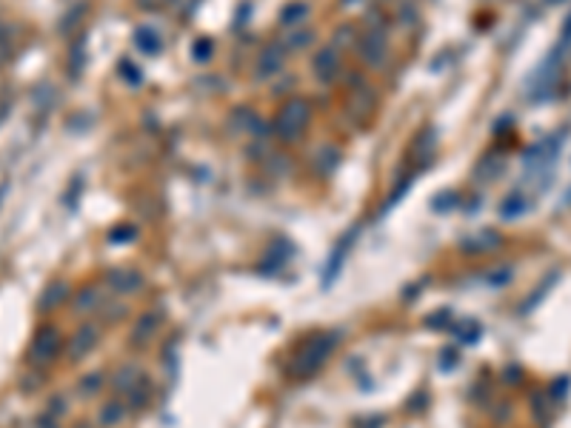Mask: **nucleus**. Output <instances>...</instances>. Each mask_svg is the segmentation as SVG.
I'll use <instances>...</instances> for the list:
<instances>
[{
  "label": "nucleus",
  "instance_id": "25",
  "mask_svg": "<svg viewBox=\"0 0 571 428\" xmlns=\"http://www.w3.org/2000/svg\"><path fill=\"white\" fill-rule=\"evenodd\" d=\"M235 117L240 120V123H238L240 132H260V117H257L252 109H240V112H235Z\"/></svg>",
  "mask_w": 571,
  "mask_h": 428
},
{
  "label": "nucleus",
  "instance_id": "12",
  "mask_svg": "<svg viewBox=\"0 0 571 428\" xmlns=\"http://www.w3.org/2000/svg\"><path fill=\"white\" fill-rule=\"evenodd\" d=\"M289 257H292V243H289L286 237H277V240H272V243L266 246L260 272H263V274H274V272H280V269L289 263Z\"/></svg>",
  "mask_w": 571,
  "mask_h": 428
},
{
  "label": "nucleus",
  "instance_id": "31",
  "mask_svg": "<svg viewBox=\"0 0 571 428\" xmlns=\"http://www.w3.org/2000/svg\"><path fill=\"white\" fill-rule=\"evenodd\" d=\"M554 280H557V274H551V277H548V280H545V286H543V289H540V291H534V297H531V300H528V303H525V309H523V311H528V309H534V306H537V303H540V300H543V297H545V294H548V291H551V286H554Z\"/></svg>",
  "mask_w": 571,
  "mask_h": 428
},
{
  "label": "nucleus",
  "instance_id": "33",
  "mask_svg": "<svg viewBox=\"0 0 571 428\" xmlns=\"http://www.w3.org/2000/svg\"><path fill=\"white\" fill-rule=\"evenodd\" d=\"M508 280H511V269H497V272L489 274V286H497V289L506 286Z\"/></svg>",
  "mask_w": 571,
  "mask_h": 428
},
{
  "label": "nucleus",
  "instance_id": "36",
  "mask_svg": "<svg viewBox=\"0 0 571 428\" xmlns=\"http://www.w3.org/2000/svg\"><path fill=\"white\" fill-rule=\"evenodd\" d=\"M565 46H571V15L565 18V23H562V49Z\"/></svg>",
  "mask_w": 571,
  "mask_h": 428
},
{
  "label": "nucleus",
  "instance_id": "13",
  "mask_svg": "<svg viewBox=\"0 0 571 428\" xmlns=\"http://www.w3.org/2000/svg\"><path fill=\"white\" fill-rule=\"evenodd\" d=\"M66 297H69V283H66V280H52V283L41 291V297H38V311H41V314H49V311H55L58 306H63Z\"/></svg>",
  "mask_w": 571,
  "mask_h": 428
},
{
  "label": "nucleus",
  "instance_id": "37",
  "mask_svg": "<svg viewBox=\"0 0 571 428\" xmlns=\"http://www.w3.org/2000/svg\"><path fill=\"white\" fill-rule=\"evenodd\" d=\"M371 422H363V419H357V428H380L383 425V417H368Z\"/></svg>",
  "mask_w": 571,
  "mask_h": 428
},
{
  "label": "nucleus",
  "instance_id": "4",
  "mask_svg": "<svg viewBox=\"0 0 571 428\" xmlns=\"http://www.w3.org/2000/svg\"><path fill=\"white\" fill-rule=\"evenodd\" d=\"M389 35H386V29H368L360 41H357V58H360V63L363 66H368V69H383L386 63H389Z\"/></svg>",
  "mask_w": 571,
  "mask_h": 428
},
{
  "label": "nucleus",
  "instance_id": "5",
  "mask_svg": "<svg viewBox=\"0 0 571 428\" xmlns=\"http://www.w3.org/2000/svg\"><path fill=\"white\" fill-rule=\"evenodd\" d=\"M103 286H106V291H112V294L132 297V294L143 291V286H146V277H143L137 269H129V266H114V269H109V272H106V277H103Z\"/></svg>",
  "mask_w": 571,
  "mask_h": 428
},
{
  "label": "nucleus",
  "instance_id": "2",
  "mask_svg": "<svg viewBox=\"0 0 571 428\" xmlns=\"http://www.w3.org/2000/svg\"><path fill=\"white\" fill-rule=\"evenodd\" d=\"M309 120H311V106H309V100H306V97H289V100L280 106L277 117H274V132H277V137H280L283 143H294V140H300V137L306 134Z\"/></svg>",
  "mask_w": 571,
  "mask_h": 428
},
{
  "label": "nucleus",
  "instance_id": "26",
  "mask_svg": "<svg viewBox=\"0 0 571 428\" xmlns=\"http://www.w3.org/2000/svg\"><path fill=\"white\" fill-rule=\"evenodd\" d=\"M212 52H215V43H212L209 38H201V41L192 43V58H195L198 63H206V60L212 58Z\"/></svg>",
  "mask_w": 571,
  "mask_h": 428
},
{
  "label": "nucleus",
  "instance_id": "14",
  "mask_svg": "<svg viewBox=\"0 0 571 428\" xmlns=\"http://www.w3.org/2000/svg\"><path fill=\"white\" fill-rule=\"evenodd\" d=\"M143 377H146V374H143L137 365L129 363V365H120V368L109 377V385H112V391H114L117 397H126V394H129V391H132Z\"/></svg>",
  "mask_w": 571,
  "mask_h": 428
},
{
  "label": "nucleus",
  "instance_id": "29",
  "mask_svg": "<svg viewBox=\"0 0 571 428\" xmlns=\"http://www.w3.org/2000/svg\"><path fill=\"white\" fill-rule=\"evenodd\" d=\"M354 41H357V32L351 29V26H343L340 32H337V49H354Z\"/></svg>",
  "mask_w": 571,
  "mask_h": 428
},
{
  "label": "nucleus",
  "instance_id": "35",
  "mask_svg": "<svg viewBox=\"0 0 571 428\" xmlns=\"http://www.w3.org/2000/svg\"><path fill=\"white\" fill-rule=\"evenodd\" d=\"M112 306H114V309H112V311H109V317H106V323H117V320H120V317H123V314H126V306H123V303H112Z\"/></svg>",
  "mask_w": 571,
  "mask_h": 428
},
{
  "label": "nucleus",
  "instance_id": "16",
  "mask_svg": "<svg viewBox=\"0 0 571 428\" xmlns=\"http://www.w3.org/2000/svg\"><path fill=\"white\" fill-rule=\"evenodd\" d=\"M106 382H109V374H106V371H86V374H80V380H78V397L92 400V397H97V394L103 391Z\"/></svg>",
  "mask_w": 571,
  "mask_h": 428
},
{
  "label": "nucleus",
  "instance_id": "27",
  "mask_svg": "<svg viewBox=\"0 0 571 428\" xmlns=\"http://www.w3.org/2000/svg\"><path fill=\"white\" fill-rule=\"evenodd\" d=\"M134 226H117V229H112L109 232V243L112 246H120V243H132L134 240Z\"/></svg>",
  "mask_w": 571,
  "mask_h": 428
},
{
  "label": "nucleus",
  "instance_id": "6",
  "mask_svg": "<svg viewBox=\"0 0 571 428\" xmlns=\"http://www.w3.org/2000/svg\"><path fill=\"white\" fill-rule=\"evenodd\" d=\"M100 343V326L97 323H83L80 328H75V334L66 340V357L72 363L86 360Z\"/></svg>",
  "mask_w": 571,
  "mask_h": 428
},
{
  "label": "nucleus",
  "instance_id": "20",
  "mask_svg": "<svg viewBox=\"0 0 571 428\" xmlns=\"http://www.w3.org/2000/svg\"><path fill=\"white\" fill-rule=\"evenodd\" d=\"M306 18H309V4H303V0H294V4L283 6V12H280V23L286 29H297Z\"/></svg>",
  "mask_w": 571,
  "mask_h": 428
},
{
  "label": "nucleus",
  "instance_id": "24",
  "mask_svg": "<svg viewBox=\"0 0 571 428\" xmlns=\"http://www.w3.org/2000/svg\"><path fill=\"white\" fill-rule=\"evenodd\" d=\"M69 411H72V400H69L66 394H52V397L46 400V414H52V417L63 419Z\"/></svg>",
  "mask_w": 571,
  "mask_h": 428
},
{
  "label": "nucleus",
  "instance_id": "23",
  "mask_svg": "<svg viewBox=\"0 0 571 428\" xmlns=\"http://www.w3.org/2000/svg\"><path fill=\"white\" fill-rule=\"evenodd\" d=\"M523 211H525V197H523L520 191H514L511 197L503 200V205H500V218H503V220H511V218H520Z\"/></svg>",
  "mask_w": 571,
  "mask_h": 428
},
{
  "label": "nucleus",
  "instance_id": "30",
  "mask_svg": "<svg viewBox=\"0 0 571 428\" xmlns=\"http://www.w3.org/2000/svg\"><path fill=\"white\" fill-rule=\"evenodd\" d=\"M12 58V41H9V29H0V66Z\"/></svg>",
  "mask_w": 571,
  "mask_h": 428
},
{
  "label": "nucleus",
  "instance_id": "34",
  "mask_svg": "<svg viewBox=\"0 0 571 428\" xmlns=\"http://www.w3.org/2000/svg\"><path fill=\"white\" fill-rule=\"evenodd\" d=\"M554 60H557V58H548V60H545V66H543L548 75H557V69H554ZM551 83H554L551 77H540V86H543V92H548V89H551Z\"/></svg>",
  "mask_w": 571,
  "mask_h": 428
},
{
  "label": "nucleus",
  "instance_id": "18",
  "mask_svg": "<svg viewBox=\"0 0 571 428\" xmlns=\"http://www.w3.org/2000/svg\"><path fill=\"white\" fill-rule=\"evenodd\" d=\"M340 149L337 146H320L317 149V154H314V168H317V174H331L337 166H340Z\"/></svg>",
  "mask_w": 571,
  "mask_h": 428
},
{
  "label": "nucleus",
  "instance_id": "22",
  "mask_svg": "<svg viewBox=\"0 0 571 428\" xmlns=\"http://www.w3.org/2000/svg\"><path fill=\"white\" fill-rule=\"evenodd\" d=\"M311 41H314L311 29H303V26H297V29L286 32V38H283V43H286V49H289V52H297V49H306V46L311 43Z\"/></svg>",
  "mask_w": 571,
  "mask_h": 428
},
{
  "label": "nucleus",
  "instance_id": "9",
  "mask_svg": "<svg viewBox=\"0 0 571 428\" xmlns=\"http://www.w3.org/2000/svg\"><path fill=\"white\" fill-rule=\"evenodd\" d=\"M160 326H163V309H149V311H143V314L134 320V326L129 328V346H132V348H146L149 340L157 334Z\"/></svg>",
  "mask_w": 571,
  "mask_h": 428
},
{
  "label": "nucleus",
  "instance_id": "28",
  "mask_svg": "<svg viewBox=\"0 0 571 428\" xmlns=\"http://www.w3.org/2000/svg\"><path fill=\"white\" fill-rule=\"evenodd\" d=\"M83 15H86V6H83V4H80V6H72V12H69V15L63 18V23H60L63 35H69V32H72V26H75V23H80V18H83Z\"/></svg>",
  "mask_w": 571,
  "mask_h": 428
},
{
  "label": "nucleus",
  "instance_id": "7",
  "mask_svg": "<svg viewBox=\"0 0 571 428\" xmlns=\"http://www.w3.org/2000/svg\"><path fill=\"white\" fill-rule=\"evenodd\" d=\"M286 58H289V49H286L283 41H272V43H266V46L260 49V55H257L255 77H257V80H272V77L283 69Z\"/></svg>",
  "mask_w": 571,
  "mask_h": 428
},
{
  "label": "nucleus",
  "instance_id": "1",
  "mask_svg": "<svg viewBox=\"0 0 571 428\" xmlns=\"http://www.w3.org/2000/svg\"><path fill=\"white\" fill-rule=\"evenodd\" d=\"M337 343H340V331H320V334H314L309 343H306V348L294 357V363H292V377H297V380H306V377H311L314 371H320L323 365H326V360L331 357V351L337 348Z\"/></svg>",
  "mask_w": 571,
  "mask_h": 428
},
{
  "label": "nucleus",
  "instance_id": "8",
  "mask_svg": "<svg viewBox=\"0 0 571 428\" xmlns=\"http://www.w3.org/2000/svg\"><path fill=\"white\" fill-rule=\"evenodd\" d=\"M311 72H314V77L320 83H331L343 72V55H340V49L334 43L317 49L314 58H311Z\"/></svg>",
  "mask_w": 571,
  "mask_h": 428
},
{
  "label": "nucleus",
  "instance_id": "21",
  "mask_svg": "<svg viewBox=\"0 0 571 428\" xmlns=\"http://www.w3.org/2000/svg\"><path fill=\"white\" fill-rule=\"evenodd\" d=\"M134 46H137L140 52H146V55H157L160 46H163V41H160V35H157L154 29L140 26V29L134 32Z\"/></svg>",
  "mask_w": 571,
  "mask_h": 428
},
{
  "label": "nucleus",
  "instance_id": "11",
  "mask_svg": "<svg viewBox=\"0 0 571 428\" xmlns=\"http://www.w3.org/2000/svg\"><path fill=\"white\" fill-rule=\"evenodd\" d=\"M129 405H126V400L123 397H106L103 402H100V408H97V414H95V425L97 428H120L126 419H129Z\"/></svg>",
  "mask_w": 571,
  "mask_h": 428
},
{
  "label": "nucleus",
  "instance_id": "32",
  "mask_svg": "<svg viewBox=\"0 0 571 428\" xmlns=\"http://www.w3.org/2000/svg\"><path fill=\"white\" fill-rule=\"evenodd\" d=\"M32 428H60V419L43 411L41 417H35V419H32Z\"/></svg>",
  "mask_w": 571,
  "mask_h": 428
},
{
  "label": "nucleus",
  "instance_id": "3",
  "mask_svg": "<svg viewBox=\"0 0 571 428\" xmlns=\"http://www.w3.org/2000/svg\"><path fill=\"white\" fill-rule=\"evenodd\" d=\"M63 351V337L58 331V326H41L29 343V354H26V363L35 365V368H46L52 365Z\"/></svg>",
  "mask_w": 571,
  "mask_h": 428
},
{
  "label": "nucleus",
  "instance_id": "19",
  "mask_svg": "<svg viewBox=\"0 0 571 428\" xmlns=\"http://www.w3.org/2000/svg\"><path fill=\"white\" fill-rule=\"evenodd\" d=\"M123 400H126L129 411H143V408H149V402H151V382H149V377H143Z\"/></svg>",
  "mask_w": 571,
  "mask_h": 428
},
{
  "label": "nucleus",
  "instance_id": "15",
  "mask_svg": "<svg viewBox=\"0 0 571 428\" xmlns=\"http://www.w3.org/2000/svg\"><path fill=\"white\" fill-rule=\"evenodd\" d=\"M354 240H357V232H348V235H346V237L337 243L334 255L329 257V266H326V274H323V286H329V283L337 277V272H340V269H343V263H346L343 257L348 255V249H351V243H354Z\"/></svg>",
  "mask_w": 571,
  "mask_h": 428
},
{
  "label": "nucleus",
  "instance_id": "17",
  "mask_svg": "<svg viewBox=\"0 0 571 428\" xmlns=\"http://www.w3.org/2000/svg\"><path fill=\"white\" fill-rule=\"evenodd\" d=\"M497 246H500V237L494 232H480V235H471V237H466L460 243V249L469 252V255H486V252H491Z\"/></svg>",
  "mask_w": 571,
  "mask_h": 428
},
{
  "label": "nucleus",
  "instance_id": "10",
  "mask_svg": "<svg viewBox=\"0 0 571 428\" xmlns=\"http://www.w3.org/2000/svg\"><path fill=\"white\" fill-rule=\"evenodd\" d=\"M106 306V286L100 283H89L83 286L75 297H72V311L78 317H92V314H100Z\"/></svg>",
  "mask_w": 571,
  "mask_h": 428
}]
</instances>
